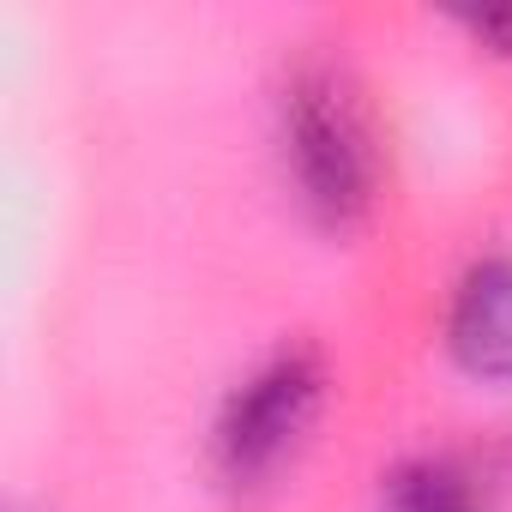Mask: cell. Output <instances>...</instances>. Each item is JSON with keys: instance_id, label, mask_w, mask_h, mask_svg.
<instances>
[{"instance_id": "obj_1", "label": "cell", "mask_w": 512, "mask_h": 512, "mask_svg": "<svg viewBox=\"0 0 512 512\" xmlns=\"http://www.w3.org/2000/svg\"><path fill=\"white\" fill-rule=\"evenodd\" d=\"M284 151L320 223H356L374 199V157L350 97L326 73H302L284 97Z\"/></svg>"}, {"instance_id": "obj_2", "label": "cell", "mask_w": 512, "mask_h": 512, "mask_svg": "<svg viewBox=\"0 0 512 512\" xmlns=\"http://www.w3.org/2000/svg\"><path fill=\"white\" fill-rule=\"evenodd\" d=\"M320 386H326V380H320V362L302 356V350L266 362L260 374H253V380L229 398V410H223V422H217V470H223L235 488L266 482V476L296 452V440L308 434V422H314V410H320Z\"/></svg>"}, {"instance_id": "obj_3", "label": "cell", "mask_w": 512, "mask_h": 512, "mask_svg": "<svg viewBox=\"0 0 512 512\" xmlns=\"http://www.w3.org/2000/svg\"><path fill=\"white\" fill-rule=\"evenodd\" d=\"M452 356L482 380H512V260L476 266L452 296Z\"/></svg>"}, {"instance_id": "obj_4", "label": "cell", "mask_w": 512, "mask_h": 512, "mask_svg": "<svg viewBox=\"0 0 512 512\" xmlns=\"http://www.w3.org/2000/svg\"><path fill=\"white\" fill-rule=\"evenodd\" d=\"M386 512H482V500H476L470 470H458L446 458H416L392 476Z\"/></svg>"}, {"instance_id": "obj_5", "label": "cell", "mask_w": 512, "mask_h": 512, "mask_svg": "<svg viewBox=\"0 0 512 512\" xmlns=\"http://www.w3.org/2000/svg\"><path fill=\"white\" fill-rule=\"evenodd\" d=\"M470 31L482 43H494L500 55H512V13H482V19H470Z\"/></svg>"}]
</instances>
